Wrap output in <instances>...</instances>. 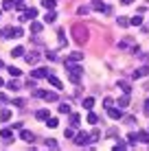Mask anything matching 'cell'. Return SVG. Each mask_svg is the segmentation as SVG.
I'll return each instance as SVG.
<instances>
[{
    "label": "cell",
    "instance_id": "obj_27",
    "mask_svg": "<svg viewBox=\"0 0 149 151\" xmlns=\"http://www.w3.org/2000/svg\"><path fill=\"white\" fill-rule=\"evenodd\" d=\"M127 105H130V94H123L119 99V107H127Z\"/></svg>",
    "mask_w": 149,
    "mask_h": 151
},
{
    "label": "cell",
    "instance_id": "obj_21",
    "mask_svg": "<svg viewBox=\"0 0 149 151\" xmlns=\"http://www.w3.org/2000/svg\"><path fill=\"white\" fill-rule=\"evenodd\" d=\"M136 142H138V136H136V134H134V132L127 134V147H134Z\"/></svg>",
    "mask_w": 149,
    "mask_h": 151
},
{
    "label": "cell",
    "instance_id": "obj_45",
    "mask_svg": "<svg viewBox=\"0 0 149 151\" xmlns=\"http://www.w3.org/2000/svg\"><path fill=\"white\" fill-rule=\"evenodd\" d=\"M64 136H66V138H75V132H73V127H68V129H66V132H64Z\"/></svg>",
    "mask_w": 149,
    "mask_h": 151
},
{
    "label": "cell",
    "instance_id": "obj_23",
    "mask_svg": "<svg viewBox=\"0 0 149 151\" xmlns=\"http://www.w3.org/2000/svg\"><path fill=\"white\" fill-rule=\"evenodd\" d=\"M81 125V116L79 114H73V116H70V127H79Z\"/></svg>",
    "mask_w": 149,
    "mask_h": 151
},
{
    "label": "cell",
    "instance_id": "obj_40",
    "mask_svg": "<svg viewBox=\"0 0 149 151\" xmlns=\"http://www.w3.org/2000/svg\"><path fill=\"white\" fill-rule=\"evenodd\" d=\"M46 147H50V149H57V140H55V138H48V140H46Z\"/></svg>",
    "mask_w": 149,
    "mask_h": 151
},
{
    "label": "cell",
    "instance_id": "obj_3",
    "mask_svg": "<svg viewBox=\"0 0 149 151\" xmlns=\"http://www.w3.org/2000/svg\"><path fill=\"white\" fill-rule=\"evenodd\" d=\"M35 18H37V9L31 7V9H24L18 20H20V22H31V20H35Z\"/></svg>",
    "mask_w": 149,
    "mask_h": 151
},
{
    "label": "cell",
    "instance_id": "obj_51",
    "mask_svg": "<svg viewBox=\"0 0 149 151\" xmlns=\"http://www.w3.org/2000/svg\"><path fill=\"white\" fill-rule=\"evenodd\" d=\"M121 2H123V4H132L134 0H121Z\"/></svg>",
    "mask_w": 149,
    "mask_h": 151
},
{
    "label": "cell",
    "instance_id": "obj_6",
    "mask_svg": "<svg viewBox=\"0 0 149 151\" xmlns=\"http://www.w3.org/2000/svg\"><path fill=\"white\" fill-rule=\"evenodd\" d=\"M90 142V134H86V132H79L75 136V145L77 147H86V145Z\"/></svg>",
    "mask_w": 149,
    "mask_h": 151
},
{
    "label": "cell",
    "instance_id": "obj_43",
    "mask_svg": "<svg viewBox=\"0 0 149 151\" xmlns=\"http://www.w3.org/2000/svg\"><path fill=\"white\" fill-rule=\"evenodd\" d=\"M119 149H127V142H123V140H119V142L114 145V151H119Z\"/></svg>",
    "mask_w": 149,
    "mask_h": 151
},
{
    "label": "cell",
    "instance_id": "obj_22",
    "mask_svg": "<svg viewBox=\"0 0 149 151\" xmlns=\"http://www.w3.org/2000/svg\"><path fill=\"white\" fill-rule=\"evenodd\" d=\"M119 88L123 92H125V94H130L132 92V86H130V81H119Z\"/></svg>",
    "mask_w": 149,
    "mask_h": 151
},
{
    "label": "cell",
    "instance_id": "obj_55",
    "mask_svg": "<svg viewBox=\"0 0 149 151\" xmlns=\"http://www.w3.org/2000/svg\"><path fill=\"white\" fill-rule=\"evenodd\" d=\"M0 68H2V61H0Z\"/></svg>",
    "mask_w": 149,
    "mask_h": 151
},
{
    "label": "cell",
    "instance_id": "obj_36",
    "mask_svg": "<svg viewBox=\"0 0 149 151\" xmlns=\"http://www.w3.org/2000/svg\"><path fill=\"white\" fill-rule=\"evenodd\" d=\"M99 138H101V132H99V129H94V132L90 134V142H96Z\"/></svg>",
    "mask_w": 149,
    "mask_h": 151
},
{
    "label": "cell",
    "instance_id": "obj_33",
    "mask_svg": "<svg viewBox=\"0 0 149 151\" xmlns=\"http://www.w3.org/2000/svg\"><path fill=\"white\" fill-rule=\"evenodd\" d=\"M77 13H79V15H88L90 13V7H88V4H81V7L77 9Z\"/></svg>",
    "mask_w": 149,
    "mask_h": 151
},
{
    "label": "cell",
    "instance_id": "obj_37",
    "mask_svg": "<svg viewBox=\"0 0 149 151\" xmlns=\"http://www.w3.org/2000/svg\"><path fill=\"white\" fill-rule=\"evenodd\" d=\"M59 114H70V105L68 103H61L59 105Z\"/></svg>",
    "mask_w": 149,
    "mask_h": 151
},
{
    "label": "cell",
    "instance_id": "obj_39",
    "mask_svg": "<svg viewBox=\"0 0 149 151\" xmlns=\"http://www.w3.org/2000/svg\"><path fill=\"white\" fill-rule=\"evenodd\" d=\"M46 121H48L46 125H48L50 129H55V127H57V125H59V121H57V118H46Z\"/></svg>",
    "mask_w": 149,
    "mask_h": 151
},
{
    "label": "cell",
    "instance_id": "obj_32",
    "mask_svg": "<svg viewBox=\"0 0 149 151\" xmlns=\"http://www.w3.org/2000/svg\"><path fill=\"white\" fill-rule=\"evenodd\" d=\"M7 70H9V75H11V77H13V79H15V77H20V72H22V70H20V68H15V66H9V68H7Z\"/></svg>",
    "mask_w": 149,
    "mask_h": 151
},
{
    "label": "cell",
    "instance_id": "obj_25",
    "mask_svg": "<svg viewBox=\"0 0 149 151\" xmlns=\"http://www.w3.org/2000/svg\"><path fill=\"white\" fill-rule=\"evenodd\" d=\"M55 4H57V0H42V7L48 11V9H55Z\"/></svg>",
    "mask_w": 149,
    "mask_h": 151
},
{
    "label": "cell",
    "instance_id": "obj_19",
    "mask_svg": "<svg viewBox=\"0 0 149 151\" xmlns=\"http://www.w3.org/2000/svg\"><path fill=\"white\" fill-rule=\"evenodd\" d=\"M13 9H15L13 0H4V2H2V11H13Z\"/></svg>",
    "mask_w": 149,
    "mask_h": 151
},
{
    "label": "cell",
    "instance_id": "obj_54",
    "mask_svg": "<svg viewBox=\"0 0 149 151\" xmlns=\"http://www.w3.org/2000/svg\"><path fill=\"white\" fill-rule=\"evenodd\" d=\"M2 83H4V81H2V79H0V86H2Z\"/></svg>",
    "mask_w": 149,
    "mask_h": 151
},
{
    "label": "cell",
    "instance_id": "obj_48",
    "mask_svg": "<svg viewBox=\"0 0 149 151\" xmlns=\"http://www.w3.org/2000/svg\"><path fill=\"white\" fill-rule=\"evenodd\" d=\"M116 134H119V129H116V127H112L110 132H107V136H116Z\"/></svg>",
    "mask_w": 149,
    "mask_h": 151
},
{
    "label": "cell",
    "instance_id": "obj_9",
    "mask_svg": "<svg viewBox=\"0 0 149 151\" xmlns=\"http://www.w3.org/2000/svg\"><path fill=\"white\" fill-rule=\"evenodd\" d=\"M147 75H149V66H140V68H136L134 72H132L134 79H143V77H147Z\"/></svg>",
    "mask_w": 149,
    "mask_h": 151
},
{
    "label": "cell",
    "instance_id": "obj_42",
    "mask_svg": "<svg viewBox=\"0 0 149 151\" xmlns=\"http://www.w3.org/2000/svg\"><path fill=\"white\" fill-rule=\"evenodd\" d=\"M35 86H37V83H35V79H33V77H29V79H27V88H29V90H33Z\"/></svg>",
    "mask_w": 149,
    "mask_h": 151
},
{
    "label": "cell",
    "instance_id": "obj_34",
    "mask_svg": "<svg viewBox=\"0 0 149 151\" xmlns=\"http://www.w3.org/2000/svg\"><path fill=\"white\" fill-rule=\"evenodd\" d=\"M57 35H59V48H64V46L68 44V40L64 37V31H61V29H59V33H57Z\"/></svg>",
    "mask_w": 149,
    "mask_h": 151
},
{
    "label": "cell",
    "instance_id": "obj_15",
    "mask_svg": "<svg viewBox=\"0 0 149 151\" xmlns=\"http://www.w3.org/2000/svg\"><path fill=\"white\" fill-rule=\"evenodd\" d=\"M24 59H27V64L31 66V64H37V59H40V55L37 53H33V50H31L29 55H24Z\"/></svg>",
    "mask_w": 149,
    "mask_h": 151
},
{
    "label": "cell",
    "instance_id": "obj_4",
    "mask_svg": "<svg viewBox=\"0 0 149 151\" xmlns=\"http://www.w3.org/2000/svg\"><path fill=\"white\" fill-rule=\"evenodd\" d=\"M24 35V31L22 27H9V29H4V37H11V40H18V37H22Z\"/></svg>",
    "mask_w": 149,
    "mask_h": 151
},
{
    "label": "cell",
    "instance_id": "obj_2",
    "mask_svg": "<svg viewBox=\"0 0 149 151\" xmlns=\"http://www.w3.org/2000/svg\"><path fill=\"white\" fill-rule=\"evenodd\" d=\"M73 35H75L77 44H86V42H88V29L81 27V24H75L73 27Z\"/></svg>",
    "mask_w": 149,
    "mask_h": 151
},
{
    "label": "cell",
    "instance_id": "obj_14",
    "mask_svg": "<svg viewBox=\"0 0 149 151\" xmlns=\"http://www.w3.org/2000/svg\"><path fill=\"white\" fill-rule=\"evenodd\" d=\"M42 99H44L46 103H55V101H57V92H46V90H44Z\"/></svg>",
    "mask_w": 149,
    "mask_h": 151
},
{
    "label": "cell",
    "instance_id": "obj_8",
    "mask_svg": "<svg viewBox=\"0 0 149 151\" xmlns=\"http://www.w3.org/2000/svg\"><path fill=\"white\" fill-rule=\"evenodd\" d=\"M48 75H50L48 68H35V70H31V77H33V79H46Z\"/></svg>",
    "mask_w": 149,
    "mask_h": 151
},
{
    "label": "cell",
    "instance_id": "obj_28",
    "mask_svg": "<svg viewBox=\"0 0 149 151\" xmlns=\"http://www.w3.org/2000/svg\"><path fill=\"white\" fill-rule=\"evenodd\" d=\"M35 118H40V121H46V118H48V110H37V112H35Z\"/></svg>",
    "mask_w": 149,
    "mask_h": 151
},
{
    "label": "cell",
    "instance_id": "obj_31",
    "mask_svg": "<svg viewBox=\"0 0 149 151\" xmlns=\"http://www.w3.org/2000/svg\"><path fill=\"white\" fill-rule=\"evenodd\" d=\"M11 55L13 57H24V48H22V46H15V48L11 50Z\"/></svg>",
    "mask_w": 149,
    "mask_h": 151
},
{
    "label": "cell",
    "instance_id": "obj_5",
    "mask_svg": "<svg viewBox=\"0 0 149 151\" xmlns=\"http://www.w3.org/2000/svg\"><path fill=\"white\" fill-rule=\"evenodd\" d=\"M127 46H132V53H138V50H140L134 37H125V40H121V42H119V48H121V50H123V48H127Z\"/></svg>",
    "mask_w": 149,
    "mask_h": 151
},
{
    "label": "cell",
    "instance_id": "obj_13",
    "mask_svg": "<svg viewBox=\"0 0 149 151\" xmlns=\"http://www.w3.org/2000/svg\"><path fill=\"white\" fill-rule=\"evenodd\" d=\"M55 20H57V13H55V9H48V11H46V15H44V22H46V24H53Z\"/></svg>",
    "mask_w": 149,
    "mask_h": 151
},
{
    "label": "cell",
    "instance_id": "obj_35",
    "mask_svg": "<svg viewBox=\"0 0 149 151\" xmlns=\"http://www.w3.org/2000/svg\"><path fill=\"white\" fill-rule=\"evenodd\" d=\"M88 123H92V125H96V123H99V116H96V114L92 112V110H90V114H88Z\"/></svg>",
    "mask_w": 149,
    "mask_h": 151
},
{
    "label": "cell",
    "instance_id": "obj_17",
    "mask_svg": "<svg viewBox=\"0 0 149 151\" xmlns=\"http://www.w3.org/2000/svg\"><path fill=\"white\" fill-rule=\"evenodd\" d=\"M81 59H83V53H70L66 57V61H81Z\"/></svg>",
    "mask_w": 149,
    "mask_h": 151
},
{
    "label": "cell",
    "instance_id": "obj_7",
    "mask_svg": "<svg viewBox=\"0 0 149 151\" xmlns=\"http://www.w3.org/2000/svg\"><path fill=\"white\" fill-rule=\"evenodd\" d=\"M107 116L112 118V121H119V118H123V107H107Z\"/></svg>",
    "mask_w": 149,
    "mask_h": 151
},
{
    "label": "cell",
    "instance_id": "obj_38",
    "mask_svg": "<svg viewBox=\"0 0 149 151\" xmlns=\"http://www.w3.org/2000/svg\"><path fill=\"white\" fill-rule=\"evenodd\" d=\"M116 22H119V27H123V29H125V27H130V20H127V18H123V15H121L119 20H116Z\"/></svg>",
    "mask_w": 149,
    "mask_h": 151
},
{
    "label": "cell",
    "instance_id": "obj_1",
    "mask_svg": "<svg viewBox=\"0 0 149 151\" xmlns=\"http://www.w3.org/2000/svg\"><path fill=\"white\" fill-rule=\"evenodd\" d=\"M66 70H68V75H70V81H73L75 86H79L81 83V75H83V68L77 66V61H66Z\"/></svg>",
    "mask_w": 149,
    "mask_h": 151
},
{
    "label": "cell",
    "instance_id": "obj_52",
    "mask_svg": "<svg viewBox=\"0 0 149 151\" xmlns=\"http://www.w3.org/2000/svg\"><path fill=\"white\" fill-rule=\"evenodd\" d=\"M13 2H15V4H24V0H13Z\"/></svg>",
    "mask_w": 149,
    "mask_h": 151
},
{
    "label": "cell",
    "instance_id": "obj_18",
    "mask_svg": "<svg viewBox=\"0 0 149 151\" xmlns=\"http://www.w3.org/2000/svg\"><path fill=\"white\" fill-rule=\"evenodd\" d=\"M42 22H35V20H31V31H33V33H42Z\"/></svg>",
    "mask_w": 149,
    "mask_h": 151
},
{
    "label": "cell",
    "instance_id": "obj_20",
    "mask_svg": "<svg viewBox=\"0 0 149 151\" xmlns=\"http://www.w3.org/2000/svg\"><path fill=\"white\" fill-rule=\"evenodd\" d=\"M140 24H143L140 15H132V18H130V27H140Z\"/></svg>",
    "mask_w": 149,
    "mask_h": 151
},
{
    "label": "cell",
    "instance_id": "obj_30",
    "mask_svg": "<svg viewBox=\"0 0 149 151\" xmlns=\"http://www.w3.org/2000/svg\"><path fill=\"white\" fill-rule=\"evenodd\" d=\"M83 107H86V110L90 112L92 107H94V99H90V96H88V99H83Z\"/></svg>",
    "mask_w": 149,
    "mask_h": 151
},
{
    "label": "cell",
    "instance_id": "obj_24",
    "mask_svg": "<svg viewBox=\"0 0 149 151\" xmlns=\"http://www.w3.org/2000/svg\"><path fill=\"white\" fill-rule=\"evenodd\" d=\"M136 136H138V140H140V142H145V145H149V132H138Z\"/></svg>",
    "mask_w": 149,
    "mask_h": 151
},
{
    "label": "cell",
    "instance_id": "obj_26",
    "mask_svg": "<svg viewBox=\"0 0 149 151\" xmlns=\"http://www.w3.org/2000/svg\"><path fill=\"white\" fill-rule=\"evenodd\" d=\"M7 88H9V90H11V92H18V90H20V88H22V86H20L18 81H13V79H11V81L7 83Z\"/></svg>",
    "mask_w": 149,
    "mask_h": 151
},
{
    "label": "cell",
    "instance_id": "obj_47",
    "mask_svg": "<svg viewBox=\"0 0 149 151\" xmlns=\"http://www.w3.org/2000/svg\"><path fill=\"white\" fill-rule=\"evenodd\" d=\"M46 57H48V59H50V61H55V59H57V55H55V53H53V50H48V53H46Z\"/></svg>",
    "mask_w": 149,
    "mask_h": 151
},
{
    "label": "cell",
    "instance_id": "obj_41",
    "mask_svg": "<svg viewBox=\"0 0 149 151\" xmlns=\"http://www.w3.org/2000/svg\"><path fill=\"white\" fill-rule=\"evenodd\" d=\"M112 105H114V101H112L110 96H105V99H103V107L107 110V107H112Z\"/></svg>",
    "mask_w": 149,
    "mask_h": 151
},
{
    "label": "cell",
    "instance_id": "obj_16",
    "mask_svg": "<svg viewBox=\"0 0 149 151\" xmlns=\"http://www.w3.org/2000/svg\"><path fill=\"white\" fill-rule=\"evenodd\" d=\"M0 138H2V140H7V142H9V140L13 138V129H0Z\"/></svg>",
    "mask_w": 149,
    "mask_h": 151
},
{
    "label": "cell",
    "instance_id": "obj_53",
    "mask_svg": "<svg viewBox=\"0 0 149 151\" xmlns=\"http://www.w3.org/2000/svg\"><path fill=\"white\" fill-rule=\"evenodd\" d=\"M0 18H2V9H0Z\"/></svg>",
    "mask_w": 149,
    "mask_h": 151
},
{
    "label": "cell",
    "instance_id": "obj_10",
    "mask_svg": "<svg viewBox=\"0 0 149 151\" xmlns=\"http://www.w3.org/2000/svg\"><path fill=\"white\" fill-rule=\"evenodd\" d=\"M20 138H22L24 142H29V145H31V142H33V140H35V136H33V132H29V129H24V127L20 129Z\"/></svg>",
    "mask_w": 149,
    "mask_h": 151
},
{
    "label": "cell",
    "instance_id": "obj_46",
    "mask_svg": "<svg viewBox=\"0 0 149 151\" xmlns=\"http://www.w3.org/2000/svg\"><path fill=\"white\" fill-rule=\"evenodd\" d=\"M136 55H138V57H140V59H143V61H145V64H149V55H145V53H136Z\"/></svg>",
    "mask_w": 149,
    "mask_h": 151
},
{
    "label": "cell",
    "instance_id": "obj_29",
    "mask_svg": "<svg viewBox=\"0 0 149 151\" xmlns=\"http://www.w3.org/2000/svg\"><path fill=\"white\" fill-rule=\"evenodd\" d=\"M9 118H11V110H2V112H0V121H2V123H7Z\"/></svg>",
    "mask_w": 149,
    "mask_h": 151
},
{
    "label": "cell",
    "instance_id": "obj_11",
    "mask_svg": "<svg viewBox=\"0 0 149 151\" xmlns=\"http://www.w3.org/2000/svg\"><path fill=\"white\" fill-rule=\"evenodd\" d=\"M90 9H94V11H107V7H105L103 0H92V2H90Z\"/></svg>",
    "mask_w": 149,
    "mask_h": 151
},
{
    "label": "cell",
    "instance_id": "obj_44",
    "mask_svg": "<svg viewBox=\"0 0 149 151\" xmlns=\"http://www.w3.org/2000/svg\"><path fill=\"white\" fill-rule=\"evenodd\" d=\"M13 105H15V107H24V105H27V101H24V99H15Z\"/></svg>",
    "mask_w": 149,
    "mask_h": 151
},
{
    "label": "cell",
    "instance_id": "obj_49",
    "mask_svg": "<svg viewBox=\"0 0 149 151\" xmlns=\"http://www.w3.org/2000/svg\"><path fill=\"white\" fill-rule=\"evenodd\" d=\"M143 112H145V114H147V116H149V99H147V101H145V107H143Z\"/></svg>",
    "mask_w": 149,
    "mask_h": 151
},
{
    "label": "cell",
    "instance_id": "obj_50",
    "mask_svg": "<svg viewBox=\"0 0 149 151\" xmlns=\"http://www.w3.org/2000/svg\"><path fill=\"white\" fill-rule=\"evenodd\" d=\"M0 103H7V96H4L2 92H0Z\"/></svg>",
    "mask_w": 149,
    "mask_h": 151
},
{
    "label": "cell",
    "instance_id": "obj_12",
    "mask_svg": "<svg viewBox=\"0 0 149 151\" xmlns=\"http://www.w3.org/2000/svg\"><path fill=\"white\" fill-rule=\"evenodd\" d=\"M46 79H48V83H50V86H53V88H57V90H61V88H64V83H61V81L57 79V77L53 75V72H50V75L46 77Z\"/></svg>",
    "mask_w": 149,
    "mask_h": 151
}]
</instances>
